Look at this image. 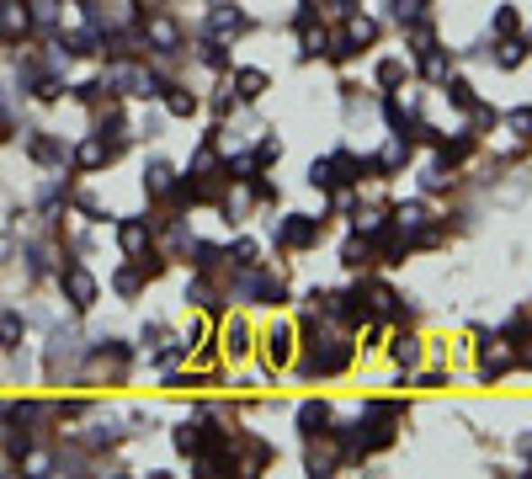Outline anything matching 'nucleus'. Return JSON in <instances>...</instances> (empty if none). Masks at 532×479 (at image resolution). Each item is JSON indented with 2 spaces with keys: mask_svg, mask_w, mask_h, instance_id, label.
<instances>
[{
  "mask_svg": "<svg viewBox=\"0 0 532 479\" xmlns=\"http://www.w3.org/2000/svg\"><path fill=\"white\" fill-rule=\"evenodd\" d=\"M420 224H426V208L420 203H400L394 208V230H420Z\"/></svg>",
  "mask_w": 532,
  "mask_h": 479,
  "instance_id": "20",
  "label": "nucleus"
},
{
  "mask_svg": "<svg viewBox=\"0 0 532 479\" xmlns=\"http://www.w3.org/2000/svg\"><path fill=\"white\" fill-rule=\"evenodd\" d=\"M118 245L128 256H144V250H149V224H144V219H128L118 230Z\"/></svg>",
  "mask_w": 532,
  "mask_h": 479,
  "instance_id": "9",
  "label": "nucleus"
},
{
  "mask_svg": "<svg viewBox=\"0 0 532 479\" xmlns=\"http://www.w3.org/2000/svg\"><path fill=\"white\" fill-rule=\"evenodd\" d=\"M230 91H235L239 102H256L266 91V69H235V86Z\"/></svg>",
  "mask_w": 532,
  "mask_h": 479,
  "instance_id": "10",
  "label": "nucleus"
},
{
  "mask_svg": "<svg viewBox=\"0 0 532 479\" xmlns=\"http://www.w3.org/2000/svg\"><path fill=\"white\" fill-rule=\"evenodd\" d=\"M5 453H11V458L22 464V458L32 453V431H11V437H5Z\"/></svg>",
  "mask_w": 532,
  "mask_h": 479,
  "instance_id": "29",
  "label": "nucleus"
},
{
  "mask_svg": "<svg viewBox=\"0 0 532 479\" xmlns=\"http://www.w3.org/2000/svg\"><path fill=\"white\" fill-rule=\"evenodd\" d=\"M341 261H347V267H367V261H373V245L352 235L347 245H341Z\"/></svg>",
  "mask_w": 532,
  "mask_h": 479,
  "instance_id": "21",
  "label": "nucleus"
},
{
  "mask_svg": "<svg viewBox=\"0 0 532 479\" xmlns=\"http://www.w3.org/2000/svg\"><path fill=\"white\" fill-rule=\"evenodd\" d=\"M208 32H213L219 43H230V38H245V32H250V16H245L239 5H213V11H208Z\"/></svg>",
  "mask_w": 532,
  "mask_h": 479,
  "instance_id": "4",
  "label": "nucleus"
},
{
  "mask_svg": "<svg viewBox=\"0 0 532 479\" xmlns=\"http://www.w3.org/2000/svg\"><path fill=\"white\" fill-rule=\"evenodd\" d=\"M0 32L16 43V38H27L32 32V5H22V0H5L0 5Z\"/></svg>",
  "mask_w": 532,
  "mask_h": 479,
  "instance_id": "6",
  "label": "nucleus"
},
{
  "mask_svg": "<svg viewBox=\"0 0 532 479\" xmlns=\"http://www.w3.org/2000/svg\"><path fill=\"white\" fill-rule=\"evenodd\" d=\"M144 38H149V49H155L160 59L181 54V27L171 22V16H149V22H144Z\"/></svg>",
  "mask_w": 532,
  "mask_h": 479,
  "instance_id": "5",
  "label": "nucleus"
},
{
  "mask_svg": "<svg viewBox=\"0 0 532 479\" xmlns=\"http://www.w3.org/2000/svg\"><path fill=\"white\" fill-rule=\"evenodd\" d=\"M325 43H330V38H325L320 27H303V49H298V54H303V59H314V54H325Z\"/></svg>",
  "mask_w": 532,
  "mask_h": 479,
  "instance_id": "28",
  "label": "nucleus"
},
{
  "mask_svg": "<svg viewBox=\"0 0 532 479\" xmlns=\"http://www.w3.org/2000/svg\"><path fill=\"white\" fill-rule=\"evenodd\" d=\"M447 69H453V59H447V54H442L437 43H431V49L420 54V75H426V80H447Z\"/></svg>",
  "mask_w": 532,
  "mask_h": 479,
  "instance_id": "15",
  "label": "nucleus"
},
{
  "mask_svg": "<svg viewBox=\"0 0 532 479\" xmlns=\"http://www.w3.org/2000/svg\"><path fill=\"white\" fill-rule=\"evenodd\" d=\"M139 283H144V272H139V261H133V267H122V272H118V294H122V299H133V294H139Z\"/></svg>",
  "mask_w": 532,
  "mask_h": 479,
  "instance_id": "26",
  "label": "nucleus"
},
{
  "mask_svg": "<svg viewBox=\"0 0 532 479\" xmlns=\"http://www.w3.org/2000/svg\"><path fill=\"white\" fill-rule=\"evenodd\" d=\"M320 235H325V219H309V213H288V219L272 224V240L288 245V250H309Z\"/></svg>",
  "mask_w": 532,
  "mask_h": 479,
  "instance_id": "2",
  "label": "nucleus"
},
{
  "mask_svg": "<svg viewBox=\"0 0 532 479\" xmlns=\"http://www.w3.org/2000/svg\"><path fill=\"white\" fill-rule=\"evenodd\" d=\"M330 5H336L341 16H352V11H356V0H330Z\"/></svg>",
  "mask_w": 532,
  "mask_h": 479,
  "instance_id": "36",
  "label": "nucleus"
},
{
  "mask_svg": "<svg viewBox=\"0 0 532 479\" xmlns=\"http://www.w3.org/2000/svg\"><path fill=\"white\" fill-rule=\"evenodd\" d=\"M517 27H522V16H517L511 5H500V11H495V32H500V38H517Z\"/></svg>",
  "mask_w": 532,
  "mask_h": 479,
  "instance_id": "27",
  "label": "nucleus"
},
{
  "mask_svg": "<svg viewBox=\"0 0 532 479\" xmlns=\"http://www.w3.org/2000/svg\"><path fill=\"white\" fill-rule=\"evenodd\" d=\"M59 288H64V303H69L75 314H86V309L96 303V294H102V283H96V272H91V267H80V261H69V267H59Z\"/></svg>",
  "mask_w": 532,
  "mask_h": 479,
  "instance_id": "1",
  "label": "nucleus"
},
{
  "mask_svg": "<svg viewBox=\"0 0 532 479\" xmlns=\"http://www.w3.org/2000/svg\"><path fill=\"white\" fill-rule=\"evenodd\" d=\"M400 80H405V64H400V59H383V64H378V86H383V91H394Z\"/></svg>",
  "mask_w": 532,
  "mask_h": 479,
  "instance_id": "25",
  "label": "nucleus"
},
{
  "mask_svg": "<svg viewBox=\"0 0 532 479\" xmlns=\"http://www.w3.org/2000/svg\"><path fill=\"white\" fill-rule=\"evenodd\" d=\"M511 133H522V139H532V107H517V113H511Z\"/></svg>",
  "mask_w": 532,
  "mask_h": 479,
  "instance_id": "33",
  "label": "nucleus"
},
{
  "mask_svg": "<svg viewBox=\"0 0 532 479\" xmlns=\"http://www.w3.org/2000/svg\"><path fill=\"white\" fill-rule=\"evenodd\" d=\"M266 458H272L266 442H245V464H250V469H266Z\"/></svg>",
  "mask_w": 532,
  "mask_h": 479,
  "instance_id": "32",
  "label": "nucleus"
},
{
  "mask_svg": "<svg viewBox=\"0 0 532 479\" xmlns=\"http://www.w3.org/2000/svg\"><path fill=\"white\" fill-rule=\"evenodd\" d=\"M288 357H293V330H288V325H277V330L266 336V362H272V367H283Z\"/></svg>",
  "mask_w": 532,
  "mask_h": 479,
  "instance_id": "13",
  "label": "nucleus"
},
{
  "mask_svg": "<svg viewBox=\"0 0 532 479\" xmlns=\"http://www.w3.org/2000/svg\"><path fill=\"white\" fill-rule=\"evenodd\" d=\"M192 250H197V272H213L219 267V245H197L192 240Z\"/></svg>",
  "mask_w": 532,
  "mask_h": 479,
  "instance_id": "31",
  "label": "nucleus"
},
{
  "mask_svg": "<svg viewBox=\"0 0 532 479\" xmlns=\"http://www.w3.org/2000/svg\"><path fill=\"white\" fill-rule=\"evenodd\" d=\"M224 352H230V357H245V352H250V330H245V325H224Z\"/></svg>",
  "mask_w": 532,
  "mask_h": 479,
  "instance_id": "18",
  "label": "nucleus"
},
{
  "mask_svg": "<svg viewBox=\"0 0 532 479\" xmlns=\"http://www.w3.org/2000/svg\"><path fill=\"white\" fill-rule=\"evenodd\" d=\"M22 336H27V320H22L16 309H5V314H0V347H5V352H16V347H22Z\"/></svg>",
  "mask_w": 532,
  "mask_h": 479,
  "instance_id": "14",
  "label": "nucleus"
},
{
  "mask_svg": "<svg viewBox=\"0 0 532 479\" xmlns=\"http://www.w3.org/2000/svg\"><path fill=\"white\" fill-rule=\"evenodd\" d=\"M230 261H235V267H245V272H256V267H261V261H256V240H235Z\"/></svg>",
  "mask_w": 532,
  "mask_h": 479,
  "instance_id": "24",
  "label": "nucleus"
},
{
  "mask_svg": "<svg viewBox=\"0 0 532 479\" xmlns=\"http://www.w3.org/2000/svg\"><path fill=\"white\" fill-rule=\"evenodd\" d=\"M325 426H330V405H325V400L298 405V431H303V437H325Z\"/></svg>",
  "mask_w": 532,
  "mask_h": 479,
  "instance_id": "8",
  "label": "nucleus"
},
{
  "mask_svg": "<svg viewBox=\"0 0 532 479\" xmlns=\"http://www.w3.org/2000/svg\"><path fill=\"white\" fill-rule=\"evenodd\" d=\"M347 32H352L356 49H367V43L378 38V22H367V16H352V27H347Z\"/></svg>",
  "mask_w": 532,
  "mask_h": 479,
  "instance_id": "23",
  "label": "nucleus"
},
{
  "mask_svg": "<svg viewBox=\"0 0 532 479\" xmlns=\"http://www.w3.org/2000/svg\"><path fill=\"white\" fill-rule=\"evenodd\" d=\"M447 102H453V107H464V113L473 107V86L464 80V75H453V80H447Z\"/></svg>",
  "mask_w": 532,
  "mask_h": 479,
  "instance_id": "22",
  "label": "nucleus"
},
{
  "mask_svg": "<svg viewBox=\"0 0 532 479\" xmlns=\"http://www.w3.org/2000/svg\"><path fill=\"white\" fill-rule=\"evenodd\" d=\"M309 181H314V186H336V171H330V160H314V166H309Z\"/></svg>",
  "mask_w": 532,
  "mask_h": 479,
  "instance_id": "34",
  "label": "nucleus"
},
{
  "mask_svg": "<svg viewBox=\"0 0 532 479\" xmlns=\"http://www.w3.org/2000/svg\"><path fill=\"white\" fill-rule=\"evenodd\" d=\"M160 96H166V113H171V118H192V113H197V96H192L186 86H171V80H166Z\"/></svg>",
  "mask_w": 532,
  "mask_h": 479,
  "instance_id": "11",
  "label": "nucleus"
},
{
  "mask_svg": "<svg viewBox=\"0 0 532 479\" xmlns=\"http://www.w3.org/2000/svg\"><path fill=\"white\" fill-rule=\"evenodd\" d=\"M522 54H527V43H517V38H500L495 64H500V69H517V64H522Z\"/></svg>",
  "mask_w": 532,
  "mask_h": 479,
  "instance_id": "19",
  "label": "nucleus"
},
{
  "mask_svg": "<svg viewBox=\"0 0 532 479\" xmlns=\"http://www.w3.org/2000/svg\"><path fill=\"white\" fill-rule=\"evenodd\" d=\"M171 447H176L181 458H197V426L192 420H181L176 431H171Z\"/></svg>",
  "mask_w": 532,
  "mask_h": 479,
  "instance_id": "17",
  "label": "nucleus"
},
{
  "mask_svg": "<svg viewBox=\"0 0 532 479\" xmlns=\"http://www.w3.org/2000/svg\"><path fill=\"white\" fill-rule=\"evenodd\" d=\"M27 155H32L38 166H64V144H59V139H49L43 128H32V133H27Z\"/></svg>",
  "mask_w": 532,
  "mask_h": 479,
  "instance_id": "7",
  "label": "nucleus"
},
{
  "mask_svg": "<svg viewBox=\"0 0 532 479\" xmlns=\"http://www.w3.org/2000/svg\"><path fill=\"white\" fill-rule=\"evenodd\" d=\"M171 181H176V171H171L166 160H149V166H144V192H149V197H166Z\"/></svg>",
  "mask_w": 532,
  "mask_h": 479,
  "instance_id": "12",
  "label": "nucleus"
},
{
  "mask_svg": "<svg viewBox=\"0 0 532 479\" xmlns=\"http://www.w3.org/2000/svg\"><path fill=\"white\" fill-rule=\"evenodd\" d=\"M122 155V139H107V133H91L80 149H75V166L80 171H102V166H113Z\"/></svg>",
  "mask_w": 532,
  "mask_h": 479,
  "instance_id": "3",
  "label": "nucleus"
},
{
  "mask_svg": "<svg viewBox=\"0 0 532 479\" xmlns=\"http://www.w3.org/2000/svg\"><path fill=\"white\" fill-rule=\"evenodd\" d=\"M27 272H32V277H43V272H49V250H43L38 240L27 245Z\"/></svg>",
  "mask_w": 532,
  "mask_h": 479,
  "instance_id": "30",
  "label": "nucleus"
},
{
  "mask_svg": "<svg viewBox=\"0 0 532 479\" xmlns=\"http://www.w3.org/2000/svg\"><path fill=\"white\" fill-rule=\"evenodd\" d=\"M203 64H213V69H224V64H230V54H224V43H219V38L203 49Z\"/></svg>",
  "mask_w": 532,
  "mask_h": 479,
  "instance_id": "35",
  "label": "nucleus"
},
{
  "mask_svg": "<svg viewBox=\"0 0 532 479\" xmlns=\"http://www.w3.org/2000/svg\"><path fill=\"white\" fill-rule=\"evenodd\" d=\"M389 357L400 362V367H415V362H420V341H415V336H394V341H389Z\"/></svg>",
  "mask_w": 532,
  "mask_h": 479,
  "instance_id": "16",
  "label": "nucleus"
}]
</instances>
